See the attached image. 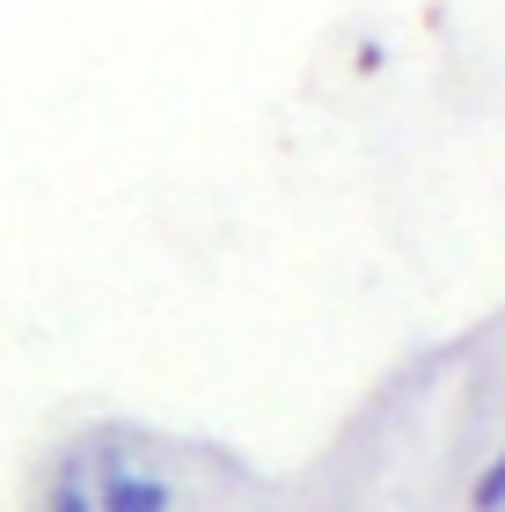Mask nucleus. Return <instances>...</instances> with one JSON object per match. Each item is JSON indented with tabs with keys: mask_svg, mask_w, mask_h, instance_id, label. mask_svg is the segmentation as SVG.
<instances>
[{
	"mask_svg": "<svg viewBox=\"0 0 505 512\" xmlns=\"http://www.w3.org/2000/svg\"><path fill=\"white\" fill-rule=\"evenodd\" d=\"M96 461H103V476H96V491H88L96 512H169L176 491L154 469H132L118 447H96Z\"/></svg>",
	"mask_w": 505,
	"mask_h": 512,
	"instance_id": "1",
	"label": "nucleus"
},
{
	"mask_svg": "<svg viewBox=\"0 0 505 512\" xmlns=\"http://www.w3.org/2000/svg\"><path fill=\"white\" fill-rule=\"evenodd\" d=\"M469 505H476V512H505V447L484 461V476L469 483Z\"/></svg>",
	"mask_w": 505,
	"mask_h": 512,
	"instance_id": "2",
	"label": "nucleus"
},
{
	"mask_svg": "<svg viewBox=\"0 0 505 512\" xmlns=\"http://www.w3.org/2000/svg\"><path fill=\"white\" fill-rule=\"evenodd\" d=\"M44 512H96V505H88V476L66 469V476L52 483V498H44Z\"/></svg>",
	"mask_w": 505,
	"mask_h": 512,
	"instance_id": "3",
	"label": "nucleus"
}]
</instances>
